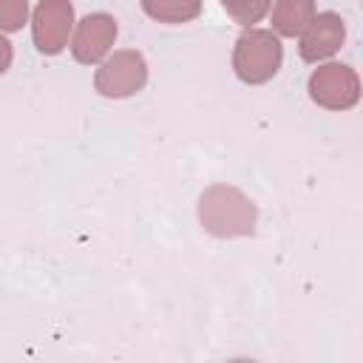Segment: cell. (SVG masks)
Segmentation results:
<instances>
[{"instance_id":"cell-1","label":"cell","mask_w":363,"mask_h":363,"mask_svg":"<svg viewBox=\"0 0 363 363\" xmlns=\"http://www.w3.org/2000/svg\"><path fill=\"white\" fill-rule=\"evenodd\" d=\"M199 224L216 238H244L255 233L258 207L235 184L216 182L199 196Z\"/></svg>"},{"instance_id":"cell-2","label":"cell","mask_w":363,"mask_h":363,"mask_svg":"<svg viewBox=\"0 0 363 363\" xmlns=\"http://www.w3.org/2000/svg\"><path fill=\"white\" fill-rule=\"evenodd\" d=\"M284 62L281 37L272 28H244L233 45V71L247 85L269 82Z\"/></svg>"},{"instance_id":"cell-3","label":"cell","mask_w":363,"mask_h":363,"mask_svg":"<svg viewBox=\"0 0 363 363\" xmlns=\"http://www.w3.org/2000/svg\"><path fill=\"white\" fill-rule=\"evenodd\" d=\"M147 62L136 48H119L105 57L94 74V91L105 99H125L145 88Z\"/></svg>"},{"instance_id":"cell-4","label":"cell","mask_w":363,"mask_h":363,"mask_svg":"<svg viewBox=\"0 0 363 363\" xmlns=\"http://www.w3.org/2000/svg\"><path fill=\"white\" fill-rule=\"evenodd\" d=\"M306 91L326 111H349L360 102V77L346 62H323L309 74Z\"/></svg>"},{"instance_id":"cell-5","label":"cell","mask_w":363,"mask_h":363,"mask_svg":"<svg viewBox=\"0 0 363 363\" xmlns=\"http://www.w3.org/2000/svg\"><path fill=\"white\" fill-rule=\"evenodd\" d=\"M74 28V6L71 0H40L31 14V40L40 54L54 57L65 51Z\"/></svg>"},{"instance_id":"cell-6","label":"cell","mask_w":363,"mask_h":363,"mask_svg":"<svg viewBox=\"0 0 363 363\" xmlns=\"http://www.w3.org/2000/svg\"><path fill=\"white\" fill-rule=\"evenodd\" d=\"M116 34H119V26H116V20L111 14H105V11L85 14L77 23L74 40L68 43L71 45V57L77 62H82V65H96L113 48Z\"/></svg>"},{"instance_id":"cell-7","label":"cell","mask_w":363,"mask_h":363,"mask_svg":"<svg viewBox=\"0 0 363 363\" xmlns=\"http://www.w3.org/2000/svg\"><path fill=\"white\" fill-rule=\"evenodd\" d=\"M346 43V23L337 11H315L309 26L301 31L298 54L303 62H320L335 57Z\"/></svg>"},{"instance_id":"cell-8","label":"cell","mask_w":363,"mask_h":363,"mask_svg":"<svg viewBox=\"0 0 363 363\" xmlns=\"http://www.w3.org/2000/svg\"><path fill=\"white\" fill-rule=\"evenodd\" d=\"M315 17V0H275L272 31L278 37H301V31Z\"/></svg>"},{"instance_id":"cell-9","label":"cell","mask_w":363,"mask_h":363,"mask_svg":"<svg viewBox=\"0 0 363 363\" xmlns=\"http://www.w3.org/2000/svg\"><path fill=\"white\" fill-rule=\"evenodd\" d=\"M139 3L150 20L167 23V26L193 23L201 14V0H139Z\"/></svg>"},{"instance_id":"cell-10","label":"cell","mask_w":363,"mask_h":363,"mask_svg":"<svg viewBox=\"0 0 363 363\" xmlns=\"http://www.w3.org/2000/svg\"><path fill=\"white\" fill-rule=\"evenodd\" d=\"M218 3L230 14V20L244 26V28L255 26L258 20H264L269 14V9H272V0H218Z\"/></svg>"},{"instance_id":"cell-11","label":"cell","mask_w":363,"mask_h":363,"mask_svg":"<svg viewBox=\"0 0 363 363\" xmlns=\"http://www.w3.org/2000/svg\"><path fill=\"white\" fill-rule=\"evenodd\" d=\"M28 23V0H0V31L14 34Z\"/></svg>"},{"instance_id":"cell-12","label":"cell","mask_w":363,"mask_h":363,"mask_svg":"<svg viewBox=\"0 0 363 363\" xmlns=\"http://www.w3.org/2000/svg\"><path fill=\"white\" fill-rule=\"evenodd\" d=\"M11 60H14V48H11V43L6 40V34L0 31V77L11 68Z\"/></svg>"}]
</instances>
